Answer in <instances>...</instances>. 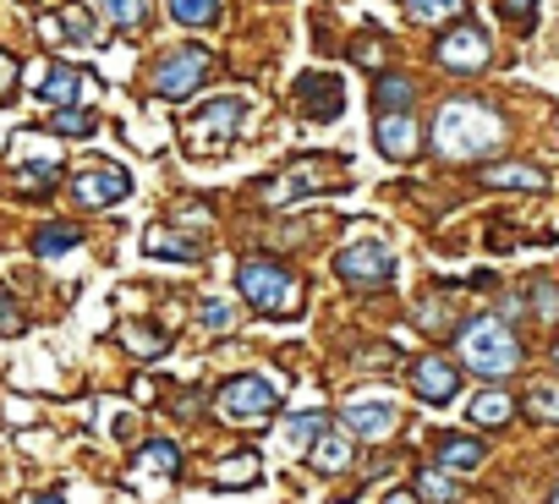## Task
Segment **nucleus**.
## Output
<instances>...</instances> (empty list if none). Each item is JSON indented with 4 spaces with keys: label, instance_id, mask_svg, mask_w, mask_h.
I'll return each mask as SVG.
<instances>
[{
    "label": "nucleus",
    "instance_id": "36",
    "mask_svg": "<svg viewBox=\"0 0 559 504\" xmlns=\"http://www.w3.org/2000/svg\"><path fill=\"white\" fill-rule=\"evenodd\" d=\"M198 324L225 335V329H230V302H203V308H198Z\"/></svg>",
    "mask_w": 559,
    "mask_h": 504
},
{
    "label": "nucleus",
    "instance_id": "23",
    "mask_svg": "<svg viewBox=\"0 0 559 504\" xmlns=\"http://www.w3.org/2000/svg\"><path fill=\"white\" fill-rule=\"evenodd\" d=\"M258 471H263V460L252 449H241L225 466H214V488H247V482H258Z\"/></svg>",
    "mask_w": 559,
    "mask_h": 504
},
{
    "label": "nucleus",
    "instance_id": "1",
    "mask_svg": "<svg viewBox=\"0 0 559 504\" xmlns=\"http://www.w3.org/2000/svg\"><path fill=\"white\" fill-rule=\"evenodd\" d=\"M504 137V121L483 105V99H455L439 110L433 121V148L444 159H477V154H493Z\"/></svg>",
    "mask_w": 559,
    "mask_h": 504
},
{
    "label": "nucleus",
    "instance_id": "24",
    "mask_svg": "<svg viewBox=\"0 0 559 504\" xmlns=\"http://www.w3.org/2000/svg\"><path fill=\"white\" fill-rule=\"evenodd\" d=\"M138 466H143V471H159V477H176V471H181V449H176L170 439H148V444L138 449Z\"/></svg>",
    "mask_w": 559,
    "mask_h": 504
},
{
    "label": "nucleus",
    "instance_id": "42",
    "mask_svg": "<svg viewBox=\"0 0 559 504\" xmlns=\"http://www.w3.org/2000/svg\"><path fill=\"white\" fill-rule=\"evenodd\" d=\"M384 504H417V499H412V493H390Z\"/></svg>",
    "mask_w": 559,
    "mask_h": 504
},
{
    "label": "nucleus",
    "instance_id": "26",
    "mask_svg": "<svg viewBox=\"0 0 559 504\" xmlns=\"http://www.w3.org/2000/svg\"><path fill=\"white\" fill-rule=\"evenodd\" d=\"M83 236H78V225H45L39 236H34V252L39 259H61V252H72Z\"/></svg>",
    "mask_w": 559,
    "mask_h": 504
},
{
    "label": "nucleus",
    "instance_id": "3",
    "mask_svg": "<svg viewBox=\"0 0 559 504\" xmlns=\"http://www.w3.org/2000/svg\"><path fill=\"white\" fill-rule=\"evenodd\" d=\"M236 286H241V297H247L263 319H297V313H302V286L280 269V264H269V259H247V264L236 269Z\"/></svg>",
    "mask_w": 559,
    "mask_h": 504
},
{
    "label": "nucleus",
    "instance_id": "35",
    "mask_svg": "<svg viewBox=\"0 0 559 504\" xmlns=\"http://www.w3.org/2000/svg\"><path fill=\"white\" fill-rule=\"evenodd\" d=\"M499 12H504V17H510V23L526 34V28L537 23V0H499Z\"/></svg>",
    "mask_w": 559,
    "mask_h": 504
},
{
    "label": "nucleus",
    "instance_id": "8",
    "mask_svg": "<svg viewBox=\"0 0 559 504\" xmlns=\"http://www.w3.org/2000/svg\"><path fill=\"white\" fill-rule=\"evenodd\" d=\"M72 192H78L83 208H110V203H121V197L132 192V176L116 170V165H99V170H83V176L72 181Z\"/></svg>",
    "mask_w": 559,
    "mask_h": 504
},
{
    "label": "nucleus",
    "instance_id": "6",
    "mask_svg": "<svg viewBox=\"0 0 559 504\" xmlns=\"http://www.w3.org/2000/svg\"><path fill=\"white\" fill-rule=\"evenodd\" d=\"M209 50L203 45H187V50H176V56H165L159 67H154V94L159 99H187L203 77H209Z\"/></svg>",
    "mask_w": 559,
    "mask_h": 504
},
{
    "label": "nucleus",
    "instance_id": "22",
    "mask_svg": "<svg viewBox=\"0 0 559 504\" xmlns=\"http://www.w3.org/2000/svg\"><path fill=\"white\" fill-rule=\"evenodd\" d=\"M39 94H45L50 105H72V99L83 94V72H78V67H50L45 83H39Z\"/></svg>",
    "mask_w": 559,
    "mask_h": 504
},
{
    "label": "nucleus",
    "instance_id": "44",
    "mask_svg": "<svg viewBox=\"0 0 559 504\" xmlns=\"http://www.w3.org/2000/svg\"><path fill=\"white\" fill-rule=\"evenodd\" d=\"M554 368H559V346H554Z\"/></svg>",
    "mask_w": 559,
    "mask_h": 504
},
{
    "label": "nucleus",
    "instance_id": "25",
    "mask_svg": "<svg viewBox=\"0 0 559 504\" xmlns=\"http://www.w3.org/2000/svg\"><path fill=\"white\" fill-rule=\"evenodd\" d=\"M50 132H61V137H94V132H99V116H94V110L56 105V116H50Z\"/></svg>",
    "mask_w": 559,
    "mask_h": 504
},
{
    "label": "nucleus",
    "instance_id": "39",
    "mask_svg": "<svg viewBox=\"0 0 559 504\" xmlns=\"http://www.w3.org/2000/svg\"><path fill=\"white\" fill-rule=\"evenodd\" d=\"M0 329H7V335H17V329H23V313H17V302H0Z\"/></svg>",
    "mask_w": 559,
    "mask_h": 504
},
{
    "label": "nucleus",
    "instance_id": "21",
    "mask_svg": "<svg viewBox=\"0 0 559 504\" xmlns=\"http://www.w3.org/2000/svg\"><path fill=\"white\" fill-rule=\"evenodd\" d=\"M477 428H504L510 417H515V400L510 395H499V389H483L477 400H472V411H466Z\"/></svg>",
    "mask_w": 559,
    "mask_h": 504
},
{
    "label": "nucleus",
    "instance_id": "30",
    "mask_svg": "<svg viewBox=\"0 0 559 504\" xmlns=\"http://www.w3.org/2000/svg\"><path fill=\"white\" fill-rule=\"evenodd\" d=\"M401 7H406L412 17H423V23H439V17H455L466 0H401Z\"/></svg>",
    "mask_w": 559,
    "mask_h": 504
},
{
    "label": "nucleus",
    "instance_id": "15",
    "mask_svg": "<svg viewBox=\"0 0 559 504\" xmlns=\"http://www.w3.org/2000/svg\"><path fill=\"white\" fill-rule=\"evenodd\" d=\"M341 176L335 170H324V165H297V170H286V181H274L269 187V203H292V192H313V187H335Z\"/></svg>",
    "mask_w": 559,
    "mask_h": 504
},
{
    "label": "nucleus",
    "instance_id": "7",
    "mask_svg": "<svg viewBox=\"0 0 559 504\" xmlns=\"http://www.w3.org/2000/svg\"><path fill=\"white\" fill-rule=\"evenodd\" d=\"M488 61H493V45H488V34L472 28V23H461V28H450V34L439 39V67L455 72V77H477Z\"/></svg>",
    "mask_w": 559,
    "mask_h": 504
},
{
    "label": "nucleus",
    "instance_id": "28",
    "mask_svg": "<svg viewBox=\"0 0 559 504\" xmlns=\"http://www.w3.org/2000/svg\"><path fill=\"white\" fill-rule=\"evenodd\" d=\"M170 12H176V23H187V28H209V23L219 17V0H170Z\"/></svg>",
    "mask_w": 559,
    "mask_h": 504
},
{
    "label": "nucleus",
    "instance_id": "29",
    "mask_svg": "<svg viewBox=\"0 0 559 504\" xmlns=\"http://www.w3.org/2000/svg\"><path fill=\"white\" fill-rule=\"evenodd\" d=\"M532 313H537V324H559V286L554 280H532Z\"/></svg>",
    "mask_w": 559,
    "mask_h": 504
},
{
    "label": "nucleus",
    "instance_id": "32",
    "mask_svg": "<svg viewBox=\"0 0 559 504\" xmlns=\"http://www.w3.org/2000/svg\"><path fill=\"white\" fill-rule=\"evenodd\" d=\"M12 159H39V165H56V143H39L34 132L12 137Z\"/></svg>",
    "mask_w": 559,
    "mask_h": 504
},
{
    "label": "nucleus",
    "instance_id": "2",
    "mask_svg": "<svg viewBox=\"0 0 559 504\" xmlns=\"http://www.w3.org/2000/svg\"><path fill=\"white\" fill-rule=\"evenodd\" d=\"M461 362L477 373V379H510L521 368V346L510 335V324L499 319H472L461 324Z\"/></svg>",
    "mask_w": 559,
    "mask_h": 504
},
{
    "label": "nucleus",
    "instance_id": "14",
    "mask_svg": "<svg viewBox=\"0 0 559 504\" xmlns=\"http://www.w3.org/2000/svg\"><path fill=\"white\" fill-rule=\"evenodd\" d=\"M483 187H510V192H543V187H548V176H543L537 165H515V159H504V165H488V170H483Z\"/></svg>",
    "mask_w": 559,
    "mask_h": 504
},
{
    "label": "nucleus",
    "instance_id": "19",
    "mask_svg": "<svg viewBox=\"0 0 559 504\" xmlns=\"http://www.w3.org/2000/svg\"><path fill=\"white\" fill-rule=\"evenodd\" d=\"M417 99V83L412 77H401V72H379V83H373V105H379V116L384 110H406Z\"/></svg>",
    "mask_w": 559,
    "mask_h": 504
},
{
    "label": "nucleus",
    "instance_id": "13",
    "mask_svg": "<svg viewBox=\"0 0 559 504\" xmlns=\"http://www.w3.org/2000/svg\"><path fill=\"white\" fill-rule=\"evenodd\" d=\"M297 99H302V110H308L313 121H335V116H341V77L308 72V77L297 83Z\"/></svg>",
    "mask_w": 559,
    "mask_h": 504
},
{
    "label": "nucleus",
    "instance_id": "17",
    "mask_svg": "<svg viewBox=\"0 0 559 504\" xmlns=\"http://www.w3.org/2000/svg\"><path fill=\"white\" fill-rule=\"evenodd\" d=\"M308 460H313V471H324V477L346 471V466H352V433H319Z\"/></svg>",
    "mask_w": 559,
    "mask_h": 504
},
{
    "label": "nucleus",
    "instance_id": "16",
    "mask_svg": "<svg viewBox=\"0 0 559 504\" xmlns=\"http://www.w3.org/2000/svg\"><path fill=\"white\" fill-rule=\"evenodd\" d=\"M483 460H488L483 439H461V433L439 439V466H444V471H477Z\"/></svg>",
    "mask_w": 559,
    "mask_h": 504
},
{
    "label": "nucleus",
    "instance_id": "40",
    "mask_svg": "<svg viewBox=\"0 0 559 504\" xmlns=\"http://www.w3.org/2000/svg\"><path fill=\"white\" fill-rule=\"evenodd\" d=\"M12 77H17V72H12V61L0 56V88H12Z\"/></svg>",
    "mask_w": 559,
    "mask_h": 504
},
{
    "label": "nucleus",
    "instance_id": "31",
    "mask_svg": "<svg viewBox=\"0 0 559 504\" xmlns=\"http://www.w3.org/2000/svg\"><path fill=\"white\" fill-rule=\"evenodd\" d=\"M324 433V411H302V417H292V428H286V439H292V449H302V444H313Z\"/></svg>",
    "mask_w": 559,
    "mask_h": 504
},
{
    "label": "nucleus",
    "instance_id": "41",
    "mask_svg": "<svg viewBox=\"0 0 559 504\" xmlns=\"http://www.w3.org/2000/svg\"><path fill=\"white\" fill-rule=\"evenodd\" d=\"M28 504H61V493H34Z\"/></svg>",
    "mask_w": 559,
    "mask_h": 504
},
{
    "label": "nucleus",
    "instance_id": "38",
    "mask_svg": "<svg viewBox=\"0 0 559 504\" xmlns=\"http://www.w3.org/2000/svg\"><path fill=\"white\" fill-rule=\"evenodd\" d=\"M357 56L379 72V67H384V39H362V45H357Z\"/></svg>",
    "mask_w": 559,
    "mask_h": 504
},
{
    "label": "nucleus",
    "instance_id": "20",
    "mask_svg": "<svg viewBox=\"0 0 559 504\" xmlns=\"http://www.w3.org/2000/svg\"><path fill=\"white\" fill-rule=\"evenodd\" d=\"M417 499L423 504H461V488H455V477L444 466H423L417 471Z\"/></svg>",
    "mask_w": 559,
    "mask_h": 504
},
{
    "label": "nucleus",
    "instance_id": "37",
    "mask_svg": "<svg viewBox=\"0 0 559 504\" xmlns=\"http://www.w3.org/2000/svg\"><path fill=\"white\" fill-rule=\"evenodd\" d=\"M61 23H67V39H94V23H88V12H61Z\"/></svg>",
    "mask_w": 559,
    "mask_h": 504
},
{
    "label": "nucleus",
    "instance_id": "9",
    "mask_svg": "<svg viewBox=\"0 0 559 504\" xmlns=\"http://www.w3.org/2000/svg\"><path fill=\"white\" fill-rule=\"evenodd\" d=\"M341 428H346L352 439H390V433L401 428V411H395L390 400H352V406L341 411Z\"/></svg>",
    "mask_w": 559,
    "mask_h": 504
},
{
    "label": "nucleus",
    "instance_id": "33",
    "mask_svg": "<svg viewBox=\"0 0 559 504\" xmlns=\"http://www.w3.org/2000/svg\"><path fill=\"white\" fill-rule=\"evenodd\" d=\"M127 346H132L138 357H159V351L170 346V335H148V324H132V329H127Z\"/></svg>",
    "mask_w": 559,
    "mask_h": 504
},
{
    "label": "nucleus",
    "instance_id": "5",
    "mask_svg": "<svg viewBox=\"0 0 559 504\" xmlns=\"http://www.w3.org/2000/svg\"><path fill=\"white\" fill-rule=\"evenodd\" d=\"M335 275L357 291H379V286L395 280V252L384 241H352V247L335 252Z\"/></svg>",
    "mask_w": 559,
    "mask_h": 504
},
{
    "label": "nucleus",
    "instance_id": "18",
    "mask_svg": "<svg viewBox=\"0 0 559 504\" xmlns=\"http://www.w3.org/2000/svg\"><path fill=\"white\" fill-rule=\"evenodd\" d=\"M143 252H148V259H181V264H198V259H203V247H198V241L170 236V230H148Z\"/></svg>",
    "mask_w": 559,
    "mask_h": 504
},
{
    "label": "nucleus",
    "instance_id": "10",
    "mask_svg": "<svg viewBox=\"0 0 559 504\" xmlns=\"http://www.w3.org/2000/svg\"><path fill=\"white\" fill-rule=\"evenodd\" d=\"M241 121H247V105H241V99H214V105H203V110L192 116V143H198V148H203L209 137L230 143V137L241 132Z\"/></svg>",
    "mask_w": 559,
    "mask_h": 504
},
{
    "label": "nucleus",
    "instance_id": "27",
    "mask_svg": "<svg viewBox=\"0 0 559 504\" xmlns=\"http://www.w3.org/2000/svg\"><path fill=\"white\" fill-rule=\"evenodd\" d=\"M99 12L116 23V28H127V34H138L143 23H148V0H99Z\"/></svg>",
    "mask_w": 559,
    "mask_h": 504
},
{
    "label": "nucleus",
    "instance_id": "4",
    "mask_svg": "<svg viewBox=\"0 0 559 504\" xmlns=\"http://www.w3.org/2000/svg\"><path fill=\"white\" fill-rule=\"evenodd\" d=\"M274 411H280V384L263 379V373H241V379H230V384L214 395V417L230 422V428L269 422Z\"/></svg>",
    "mask_w": 559,
    "mask_h": 504
},
{
    "label": "nucleus",
    "instance_id": "11",
    "mask_svg": "<svg viewBox=\"0 0 559 504\" xmlns=\"http://www.w3.org/2000/svg\"><path fill=\"white\" fill-rule=\"evenodd\" d=\"M412 389H417V400H428V406H444V400H455V389H461V373H455L444 357H417V362H412Z\"/></svg>",
    "mask_w": 559,
    "mask_h": 504
},
{
    "label": "nucleus",
    "instance_id": "43",
    "mask_svg": "<svg viewBox=\"0 0 559 504\" xmlns=\"http://www.w3.org/2000/svg\"><path fill=\"white\" fill-rule=\"evenodd\" d=\"M548 504H559V488H554V493H548Z\"/></svg>",
    "mask_w": 559,
    "mask_h": 504
},
{
    "label": "nucleus",
    "instance_id": "34",
    "mask_svg": "<svg viewBox=\"0 0 559 504\" xmlns=\"http://www.w3.org/2000/svg\"><path fill=\"white\" fill-rule=\"evenodd\" d=\"M526 411H532V417H548V422H559V384H543V389H532V395H526Z\"/></svg>",
    "mask_w": 559,
    "mask_h": 504
},
{
    "label": "nucleus",
    "instance_id": "12",
    "mask_svg": "<svg viewBox=\"0 0 559 504\" xmlns=\"http://www.w3.org/2000/svg\"><path fill=\"white\" fill-rule=\"evenodd\" d=\"M417 121L406 116V110H384L379 116V127H373V143H379V154H390V159H412L417 154Z\"/></svg>",
    "mask_w": 559,
    "mask_h": 504
}]
</instances>
